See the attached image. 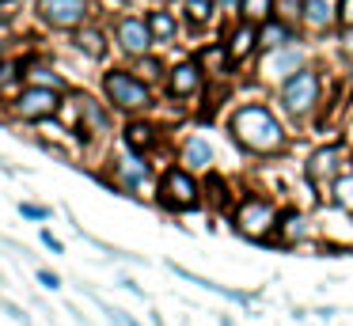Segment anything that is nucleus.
<instances>
[{"label": "nucleus", "mask_w": 353, "mask_h": 326, "mask_svg": "<svg viewBox=\"0 0 353 326\" xmlns=\"http://www.w3.org/2000/svg\"><path fill=\"white\" fill-rule=\"evenodd\" d=\"M228 133L236 136V144L247 148L251 156H277V152H285V144H289L281 121H277L274 110L262 106V103L239 106L228 118Z\"/></svg>", "instance_id": "f257e3e1"}, {"label": "nucleus", "mask_w": 353, "mask_h": 326, "mask_svg": "<svg viewBox=\"0 0 353 326\" xmlns=\"http://www.w3.org/2000/svg\"><path fill=\"white\" fill-rule=\"evenodd\" d=\"M277 224H281V209L270 197L247 194L232 209V227L251 243H277Z\"/></svg>", "instance_id": "f03ea898"}, {"label": "nucleus", "mask_w": 353, "mask_h": 326, "mask_svg": "<svg viewBox=\"0 0 353 326\" xmlns=\"http://www.w3.org/2000/svg\"><path fill=\"white\" fill-rule=\"evenodd\" d=\"M201 182L194 179V171H186V167H168V171L160 174V186H156V201L163 205V209L171 212H190L201 205Z\"/></svg>", "instance_id": "7ed1b4c3"}, {"label": "nucleus", "mask_w": 353, "mask_h": 326, "mask_svg": "<svg viewBox=\"0 0 353 326\" xmlns=\"http://www.w3.org/2000/svg\"><path fill=\"white\" fill-rule=\"evenodd\" d=\"M281 106H285L289 118L304 121L307 114L319 106V76H315L312 68H300L289 80H281Z\"/></svg>", "instance_id": "20e7f679"}, {"label": "nucleus", "mask_w": 353, "mask_h": 326, "mask_svg": "<svg viewBox=\"0 0 353 326\" xmlns=\"http://www.w3.org/2000/svg\"><path fill=\"white\" fill-rule=\"evenodd\" d=\"M103 91H107V99L114 106H122V110H145V106H152L148 83L137 80L133 72H122V68H114V72L103 76Z\"/></svg>", "instance_id": "39448f33"}, {"label": "nucleus", "mask_w": 353, "mask_h": 326, "mask_svg": "<svg viewBox=\"0 0 353 326\" xmlns=\"http://www.w3.org/2000/svg\"><path fill=\"white\" fill-rule=\"evenodd\" d=\"M304 171H307V182H312V186L330 190L345 171H350V167H345V148L342 144H323V148H315L312 156H307Z\"/></svg>", "instance_id": "423d86ee"}, {"label": "nucleus", "mask_w": 353, "mask_h": 326, "mask_svg": "<svg viewBox=\"0 0 353 326\" xmlns=\"http://www.w3.org/2000/svg\"><path fill=\"white\" fill-rule=\"evenodd\" d=\"M16 110H19V118H27V121L54 118V114H57V91L34 83V88H27L23 95L16 99Z\"/></svg>", "instance_id": "0eeeda50"}, {"label": "nucleus", "mask_w": 353, "mask_h": 326, "mask_svg": "<svg viewBox=\"0 0 353 326\" xmlns=\"http://www.w3.org/2000/svg\"><path fill=\"white\" fill-rule=\"evenodd\" d=\"M42 15L54 27H80L88 15V0H42Z\"/></svg>", "instance_id": "6e6552de"}, {"label": "nucleus", "mask_w": 353, "mask_h": 326, "mask_svg": "<svg viewBox=\"0 0 353 326\" xmlns=\"http://www.w3.org/2000/svg\"><path fill=\"white\" fill-rule=\"evenodd\" d=\"M118 42H122L125 53H133V57H145L148 45H152V30H148L141 19H122V23H118Z\"/></svg>", "instance_id": "1a4fd4ad"}, {"label": "nucleus", "mask_w": 353, "mask_h": 326, "mask_svg": "<svg viewBox=\"0 0 353 326\" xmlns=\"http://www.w3.org/2000/svg\"><path fill=\"white\" fill-rule=\"evenodd\" d=\"M304 239H312V224L300 209H289L281 212V224H277V243L281 247H300Z\"/></svg>", "instance_id": "9d476101"}, {"label": "nucleus", "mask_w": 353, "mask_h": 326, "mask_svg": "<svg viewBox=\"0 0 353 326\" xmlns=\"http://www.w3.org/2000/svg\"><path fill=\"white\" fill-rule=\"evenodd\" d=\"M168 88H171V95H179V99L198 95V91H201V65H198V61H183V65H175V68H171Z\"/></svg>", "instance_id": "9b49d317"}, {"label": "nucleus", "mask_w": 353, "mask_h": 326, "mask_svg": "<svg viewBox=\"0 0 353 326\" xmlns=\"http://www.w3.org/2000/svg\"><path fill=\"white\" fill-rule=\"evenodd\" d=\"M171 269H175V273H179V277H183V281H190V285H201V288H205V292H216V296H224V300L239 303V307H251V303H254V296H251V292H239V288L216 285V281L201 277V273H190V269H183V265H171Z\"/></svg>", "instance_id": "f8f14e48"}, {"label": "nucleus", "mask_w": 353, "mask_h": 326, "mask_svg": "<svg viewBox=\"0 0 353 326\" xmlns=\"http://www.w3.org/2000/svg\"><path fill=\"white\" fill-rule=\"evenodd\" d=\"M183 167L186 171H209V167H213V144H209L205 136H186Z\"/></svg>", "instance_id": "ddd939ff"}, {"label": "nucleus", "mask_w": 353, "mask_h": 326, "mask_svg": "<svg viewBox=\"0 0 353 326\" xmlns=\"http://www.w3.org/2000/svg\"><path fill=\"white\" fill-rule=\"evenodd\" d=\"M304 68V57H300V50H274L266 61V76H277V80H289L292 72H300Z\"/></svg>", "instance_id": "4468645a"}, {"label": "nucleus", "mask_w": 353, "mask_h": 326, "mask_svg": "<svg viewBox=\"0 0 353 326\" xmlns=\"http://www.w3.org/2000/svg\"><path fill=\"white\" fill-rule=\"evenodd\" d=\"M118 174H122V182L130 190H137V186H145V179H148V163L137 156V152H130V156L118 163Z\"/></svg>", "instance_id": "2eb2a0df"}, {"label": "nucleus", "mask_w": 353, "mask_h": 326, "mask_svg": "<svg viewBox=\"0 0 353 326\" xmlns=\"http://www.w3.org/2000/svg\"><path fill=\"white\" fill-rule=\"evenodd\" d=\"M338 15L334 0H304V19L312 23V27H330Z\"/></svg>", "instance_id": "dca6fc26"}, {"label": "nucleus", "mask_w": 353, "mask_h": 326, "mask_svg": "<svg viewBox=\"0 0 353 326\" xmlns=\"http://www.w3.org/2000/svg\"><path fill=\"white\" fill-rule=\"evenodd\" d=\"M156 129L152 125H145V121H133V125H125V148L130 152H145V148H152V141H156Z\"/></svg>", "instance_id": "f3484780"}, {"label": "nucleus", "mask_w": 353, "mask_h": 326, "mask_svg": "<svg viewBox=\"0 0 353 326\" xmlns=\"http://www.w3.org/2000/svg\"><path fill=\"white\" fill-rule=\"evenodd\" d=\"M259 42L266 45V50H285V45L292 42V30L285 27V23H266V27L259 30Z\"/></svg>", "instance_id": "a211bd4d"}, {"label": "nucleus", "mask_w": 353, "mask_h": 326, "mask_svg": "<svg viewBox=\"0 0 353 326\" xmlns=\"http://www.w3.org/2000/svg\"><path fill=\"white\" fill-rule=\"evenodd\" d=\"M254 42H259V30H254V27H239L236 34H232V45H228V57H232V61H243L247 53L254 50Z\"/></svg>", "instance_id": "6ab92c4d"}, {"label": "nucleus", "mask_w": 353, "mask_h": 326, "mask_svg": "<svg viewBox=\"0 0 353 326\" xmlns=\"http://www.w3.org/2000/svg\"><path fill=\"white\" fill-rule=\"evenodd\" d=\"M330 194H334V205H338V209L350 212V216H353V167H350V171H345L338 182H334V186H330Z\"/></svg>", "instance_id": "aec40b11"}, {"label": "nucleus", "mask_w": 353, "mask_h": 326, "mask_svg": "<svg viewBox=\"0 0 353 326\" xmlns=\"http://www.w3.org/2000/svg\"><path fill=\"white\" fill-rule=\"evenodd\" d=\"M201 190H209V201H213V209H228V205H232V190H228V182L216 179V174H209Z\"/></svg>", "instance_id": "412c9836"}, {"label": "nucleus", "mask_w": 353, "mask_h": 326, "mask_svg": "<svg viewBox=\"0 0 353 326\" xmlns=\"http://www.w3.org/2000/svg\"><path fill=\"white\" fill-rule=\"evenodd\" d=\"M148 30H152V38L168 42V38L175 34V19H171L168 12H152V15H148Z\"/></svg>", "instance_id": "4be33fe9"}, {"label": "nucleus", "mask_w": 353, "mask_h": 326, "mask_svg": "<svg viewBox=\"0 0 353 326\" xmlns=\"http://www.w3.org/2000/svg\"><path fill=\"white\" fill-rule=\"evenodd\" d=\"M77 45L88 53V57H103V50H107V45H103V34H99V30H84V34L77 38Z\"/></svg>", "instance_id": "5701e85b"}, {"label": "nucleus", "mask_w": 353, "mask_h": 326, "mask_svg": "<svg viewBox=\"0 0 353 326\" xmlns=\"http://www.w3.org/2000/svg\"><path fill=\"white\" fill-rule=\"evenodd\" d=\"M209 15H213V0H186V19L209 23Z\"/></svg>", "instance_id": "b1692460"}, {"label": "nucleus", "mask_w": 353, "mask_h": 326, "mask_svg": "<svg viewBox=\"0 0 353 326\" xmlns=\"http://www.w3.org/2000/svg\"><path fill=\"white\" fill-rule=\"evenodd\" d=\"M107 323L110 326H145V323H137V318H133L130 311H122V307H107Z\"/></svg>", "instance_id": "393cba45"}, {"label": "nucleus", "mask_w": 353, "mask_h": 326, "mask_svg": "<svg viewBox=\"0 0 353 326\" xmlns=\"http://www.w3.org/2000/svg\"><path fill=\"white\" fill-rule=\"evenodd\" d=\"M243 15H247V19H266V15H270V0H243Z\"/></svg>", "instance_id": "a878e982"}, {"label": "nucleus", "mask_w": 353, "mask_h": 326, "mask_svg": "<svg viewBox=\"0 0 353 326\" xmlns=\"http://www.w3.org/2000/svg\"><path fill=\"white\" fill-rule=\"evenodd\" d=\"M19 212H23L27 220H46V216H50V209H46V205H31V201H23V205H19Z\"/></svg>", "instance_id": "bb28decb"}, {"label": "nucleus", "mask_w": 353, "mask_h": 326, "mask_svg": "<svg viewBox=\"0 0 353 326\" xmlns=\"http://www.w3.org/2000/svg\"><path fill=\"white\" fill-rule=\"evenodd\" d=\"M39 285L42 288H61V277L54 269H39Z\"/></svg>", "instance_id": "cd10ccee"}, {"label": "nucleus", "mask_w": 353, "mask_h": 326, "mask_svg": "<svg viewBox=\"0 0 353 326\" xmlns=\"http://www.w3.org/2000/svg\"><path fill=\"white\" fill-rule=\"evenodd\" d=\"M42 243H46V247H50V250H54V254H61V250H65V243H61V239H57V235H54V232H46V227H42Z\"/></svg>", "instance_id": "c85d7f7f"}, {"label": "nucleus", "mask_w": 353, "mask_h": 326, "mask_svg": "<svg viewBox=\"0 0 353 326\" xmlns=\"http://www.w3.org/2000/svg\"><path fill=\"white\" fill-rule=\"evenodd\" d=\"M338 19H342L345 27H353V0H342V12H338Z\"/></svg>", "instance_id": "c756f323"}, {"label": "nucleus", "mask_w": 353, "mask_h": 326, "mask_svg": "<svg viewBox=\"0 0 353 326\" xmlns=\"http://www.w3.org/2000/svg\"><path fill=\"white\" fill-rule=\"evenodd\" d=\"M16 76V65H0V83H8Z\"/></svg>", "instance_id": "7c9ffc66"}, {"label": "nucleus", "mask_w": 353, "mask_h": 326, "mask_svg": "<svg viewBox=\"0 0 353 326\" xmlns=\"http://www.w3.org/2000/svg\"><path fill=\"white\" fill-rule=\"evenodd\" d=\"M141 72H145V76H160V65H156V61H145V65H141Z\"/></svg>", "instance_id": "2f4dec72"}, {"label": "nucleus", "mask_w": 353, "mask_h": 326, "mask_svg": "<svg viewBox=\"0 0 353 326\" xmlns=\"http://www.w3.org/2000/svg\"><path fill=\"white\" fill-rule=\"evenodd\" d=\"M221 326H239V323H236L232 315H221Z\"/></svg>", "instance_id": "473e14b6"}, {"label": "nucleus", "mask_w": 353, "mask_h": 326, "mask_svg": "<svg viewBox=\"0 0 353 326\" xmlns=\"http://www.w3.org/2000/svg\"><path fill=\"white\" fill-rule=\"evenodd\" d=\"M0 4H4V0H0Z\"/></svg>", "instance_id": "72a5a7b5"}]
</instances>
